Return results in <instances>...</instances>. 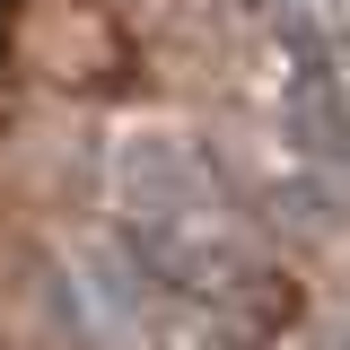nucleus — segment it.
Returning a JSON list of instances; mask_svg holds the SVG:
<instances>
[{
  "instance_id": "1",
  "label": "nucleus",
  "mask_w": 350,
  "mask_h": 350,
  "mask_svg": "<svg viewBox=\"0 0 350 350\" xmlns=\"http://www.w3.org/2000/svg\"><path fill=\"white\" fill-rule=\"evenodd\" d=\"M105 184H114L123 237H175V228L228 219L219 167H211V149L193 131H123L105 149Z\"/></svg>"
},
{
  "instance_id": "4",
  "label": "nucleus",
  "mask_w": 350,
  "mask_h": 350,
  "mask_svg": "<svg viewBox=\"0 0 350 350\" xmlns=\"http://www.w3.org/2000/svg\"><path fill=\"white\" fill-rule=\"evenodd\" d=\"M280 211H289L298 237H333V228H342V202H333L324 184H289V193H280Z\"/></svg>"
},
{
  "instance_id": "3",
  "label": "nucleus",
  "mask_w": 350,
  "mask_h": 350,
  "mask_svg": "<svg viewBox=\"0 0 350 350\" xmlns=\"http://www.w3.org/2000/svg\"><path fill=\"white\" fill-rule=\"evenodd\" d=\"M280 123H289V140H298V158L315 175H342L350 167V88H342L333 62H306L298 79H289Z\"/></svg>"
},
{
  "instance_id": "5",
  "label": "nucleus",
  "mask_w": 350,
  "mask_h": 350,
  "mask_svg": "<svg viewBox=\"0 0 350 350\" xmlns=\"http://www.w3.org/2000/svg\"><path fill=\"white\" fill-rule=\"evenodd\" d=\"M315 9H350V0H315Z\"/></svg>"
},
{
  "instance_id": "2",
  "label": "nucleus",
  "mask_w": 350,
  "mask_h": 350,
  "mask_svg": "<svg viewBox=\"0 0 350 350\" xmlns=\"http://www.w3.org/2000/svg\"><path fill=\"white\" fill-rule=\"evenodd\" d=\"M27 62L53 88H70V96H114V88H131L123 27L105 9H88V0H44L36 18H27Z\"/></svg>"
}]
</instances>
